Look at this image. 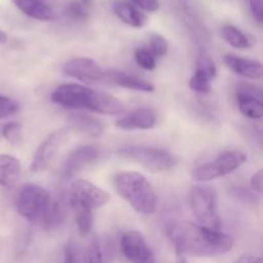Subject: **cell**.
<instances>
[{
    "mask_svg": "<svg viewBox=\"0 0 263 263\" xmlns=\"http://www.w3.org/2000/svg\"><path fill=\"white\" fill-rule=\"evenodd\" d=\"M118 154L123 158L138 162L144 168L154 174L168 171L177 163V159L170 152L154 146H123L118 151Z\"/></svg>",
    "mask_w": 263,
    "mask_h": 263,
    "instance_id": "5b68a950",
    "label": "cell"
},
{
    "mask_svg": "<svg viewBox=\"0 0 263 263\" xmlns=\"http://www.w3.org/2000/svg\"><path fill=\"white\" fill-rule=\"evenodd\" d=\"M76 211V225L80 235L87 236L91 234L92 222H94V216L92 211L89 210H74Z\"/></svg>",
    "mask_w": 263,
    "mask_h": 263,
    "instance_id": "4316f807",
    "label": "cell"
},
{
    "mask_svg": "<svg viewBox=\"0 0 263 263\" xmlns=\"http://www.w3.org/2000/svg\"><path fill=\"white\" fill-rule=\"evenodd\" d=\"M20 110V104L14 99L0 95V120L10 117Z\"/></svg>",
    "mask_w": 263,
    "mask_h": 263,
    "instance_id": "1f68e13d",
    "label": "cell"
},
{
    "mask_svg": "<svg viewBox=\"0 0 263 263\" xmlns=\"http://www.w3.org/2000/svg\"><path fill=\"white\" fill-rule=\"evenodd\" d=\"M92 0H73L66 8V15L74 22H84L90 17Z\"/></svg>",
    "mask_w": 263,
    "mask_h": 263,
    "instance_id": "d4e9b609",
    "label": "cell"
},
{
    "mask_svg": "<svg viewBox=\"0 0 263 263\" xmlns=\"http://www.w3.org/2000/svg\"><path fill=\"white\" fill-rule=\"evenodd\" d=\"M135 61L141 68L153 71L157 66V57L146 46H141L135 50Z\"/></svg>",
    "mask_w": 263,
    "mask_h": 263,
    "instance_id": "83f0119b",
    "label": "cell"
},
{
    "mask_svg": "<svg viewBox=\"0 0 263 263\" xmlns=\"http://www.w3.org/2000/svg\"><path fill=\"white\" fill-rule=\"evenodd\" d=\"M21 174V163L15 157L0 154V186L14 184Z\"/></svg>",
    "mask_w": 263,
    "mask_h": 263,
    "instance_id": "603a6c76",
    "label": "cell"
},
{
    "mask_svg": "<svg viewBox=\"0 0 263 263\" xmlns=\"http://www.w3.org/2000/svg\"><path fill=\"white\" fill-rule=\"evenodd\" d=\"M146 48L152 51L156 57L166 55L168 51V41L159 33H151L149 36V44Z\"/></svg>",
    "mask_w": 263,
    "mask_h": 263,
    "instance_id": "f1b7e54d",
    "label": "cell"
},
{
    "mask_svg": "<svg viewBox=\"0 0 263 263\" xmlns=\"http://www.w3.org/2000/svg\"><path fill=\"white\" fill-rule=\"evenodd\" d=\"M157 115L151 108H138L116 121V127L125 131L151 130L156 126Z\"/></svg>",
    "mask_w": 263,
    "mask_h": 263,
    "instance_id": "9a60e30c",
    "label": "cell"
},
{
    "mask_svg": "<svg viewBox=\"0 0 263 263\" xmlns=\"http://www.w3.org/2000/svg\"><path fill=\"white\" fill-rule=\"evenodd\" d=\"M247 161V156L241 152L231 151L221 153L213 161L202 164L193 172V179L198 182H207L220 177L228 176L231 172L243 166Z\"/></svg>",
    "mask_w": 263,
    "mask_h": 263,
    "instance_id": "52a82bcc",
    "label": "cell"
},
{
    "mask_svg": "<svg viewBox=\"0 0 263 263\" xmlns=\"http://www.w3.org/2000/svg\"><path fill=\"white\" fill-rule=\"evenodd\" d=\"M251 187L257 194H261L263 190V171L258 170L253 176L251 177Z\"/></svg>",
    "mask_w": 263,
    "mask_h": 263,
    "instance_id": "e575fe53",
    "label": "cell"
},
{
    "mask_svg": "<svg viewBox=\"0 0 263 263\" xmlns=\"http://www.w3.org/2000/svg\"><path fill=\"white\" fill-rule=\"evenodd\" d=\"M8 41V36H7V33L4 32V31L2 30V28H0V44H5Z\"/></svg>",
    "mask_w": 263,
    "mask_h": 263,
    "instance_id": "8d00e7d4",
    "label": "cell"
},
{
    "mask_svg": "<svg viewBox=\"0 0 263 263\" xmlns=\"http://www.w3.org/2000/svg\"><path fill=\"white\" fill-rule=\"evenodd\" d=\"M50 194L37 184H26L17 199V211L30 222L40 223L50 203Z\"/></svg>",
    "mask_w": 263,
    "mask_h": 263,
    "instance_id": "8992f818",
    "label": "cell"
},
{
    "mask_svg": "<svg viewBox=\"0 0 263 263\" xmlns=\"http://www.w3.org/2000/svg\"><path fill=\"white\" fill-rule=\"evenodd\" d=\"M104 81H107V84L123 87V89L135 90V91H143V92L154 91V85H152L151 82L139 79V77L133 76V74H127L125 73V72L115 71V69L105 72Z\"/></svg>",
    "mask_w": 263,
    "mask_h": 263,
    "instance_id": "ac0fdd59",
    "label": "cell"
},
{
    "mask_svg": "<svg viewBox=\"0 0 263 263\" xmlns=\"http://www.w3.org/2000/svg\"><path fill=\"white\" fill-rule=\"evenodd\" d=\"M64 74L86 84L103 82L105 79V69L90 58H73L63 66Z\"/></svg>",
    "mask_w": 263,
    "mask_h": 263,
    "instance_id": "4fadbf2b",
    "label": "cell"
},
{
    "mask_svg": "<svg viewBox=\"0 0 263 263\" xmlns=\"http://www.w3.org/2000/svg\"><path fill=\"white\" fill-rule=\"evenodd\" d=\"M115 189L134 210L144 216H151L157 210V195L145 176L139 172H118L113 179Z\"/></svg>",
    "mask_w": 263,
    "mask_h": 263,
    "instance_id": "3957f363",
    "label": "cell"
},
{
    "mask_svg": "<svg viewBox=\"0 0 263 263\" xmlns=\"http://www.w3.org/2000/svg\"><path fill=\"white\" fill-rule=\"evenodd\" d=\"M68 128L90 138H100L104 134V125L97 118L84 113H73L69 116Z\"/></svg>",
    "mask_w": 263,
    "mask_h": 263,
    "instance_id": "d6986e66",
    "label": "cell"
},
{
    "mask_svg": "<svg viewBox=\"0 0 263 263\" xmlns=\"http://www.w3.org/2000/svg\"><path fill=\"white\" fill-rule=\"evenodd\" d=\"M67 216H68V208H67L66 200L62 199V198H58V199L51 198L40 225L48 231L57 230L61 226H63V223L67 220Z\"/></svg>",
    "mask_w": 263,
    "mask_h": 263,
    "instance_id": "ffe728a7",
    "label": "cell"
},
{
    "mask_svg": "<svg viewBox=\"0 0 263 263\" xmlns=\"http://www.w3.org/2000/svg\"><path fill=\"white\" fill-rule=\"evenodd\" d=\"M249 8L253 14L254 20L258 23H262L263 21V5L262 0H249Z\"/></svg>",
    "mask_w": 263,
    "mask_h": 263,
    "instance_id": "836d02e7",
    "label": "cell"
},
{
    "mask_svg": "<svg viewBox=\"0 0 263 263\" xmlns=\"http://www.w3.org/2000/svg\"><path fill=\"white\" fill-rule=\"evenodd\" d=\"M100 151L95 145H82L74 149L68 157L63 166V174L67 179H71L79 174L81 170L95 162L99 157Z\"/></svg>",
    "mask_w": 263,
    "mask_h": 263,
    "instance_id": "5bb4252c",
    "label": "cell"
},
{
    "mask_svg": "<svg viewBox=\"0 0 263 263\" xmlns=\"http://www.w3.org/2000/svg\"><path fill=\"white\" fill-rule=\"evenodd\" d=\"M180 15L182 17L185 26L189 28L190 33L194 36L195 41L200 44H205L210 40V33H208L207 27L204 26L203 21L200 20L199 13L194 8V5H190L189 2H180Z\"/></svg>",
    "mask_w": 263,
    "mask_h": 263,
    "instance_id": "2e32d148",
    "label": "cell"
},
{
    "mask_svg": "<svg viewBox=\"0 0 263 263\" xmlns=\"http://www.w3.org/2000/svg\"><path fill=\"white\" fill-rule=\"evenodd\" d=\"M234 263H262L261 257L252 256V254H243Z\"/></svg>",
    "mask_w": 263,
    "mask_h": 263,
    "instance_id": "d590c367",
    "label": "cell"
},
{
    "mask_svg": "<svg viewBox=\"0 0 263 263\" xmlns=\"http://www.w3.org/2000/svg\"><path fill=\"white\" fill-rule=\"evenodd\" d=\"M195 72L212 81L216 74H217V67H216L213 59L207 53H199L197 58V69H195Z\"/></svg>",
    "mask_w": 263,
    "mask_h": 263,
    "instance_id": "484cf974",
    "label": "cell"
},
{
    "mask_svg": "<svg viewBox=\"0 0 263 263\" xmlns=\"http://www.w3.org/2000/svg\"><path fill=\"white\" fill-rule=\"evenodd\" d=\"M84 241L71 240L64 248V263H103L99 240L95 235L85 236Z\"/></svg>",
    "mask_w": 263,
    "mask_h": 263,
    "instance_id": "9c48e42d",
    "label": "cell"
},
{
    "mask_svg": "<svg viewBox=\"0 0 263 263\" xmlns=\"http://www.w3.org/2000/svg\"><path fill=\"white\" fill-rule=\"evenodd\" d=\"M190 207L199 225L221 230L217 193L208 185H195L190 192Z\"/></svg>",
    "mask_w": 263,
    "mask_h": 263,
    "instance_id": "277c9868",
    "label": "cell"
},
{
    "mask_svg": "<svg viewBox=\"0 0 263 263\" xmlns=\"http://www.w3.org/2000/svg\"><path fill=\"white\" fill-rule=\"evenodd\" d=\"M3 138L10 144H18L22 139V125L20 122H9L3 127Z\"/></svg>",
    "mask_w": 263,
    "mask_h": 263,
    "instance_id": "4dcf8cb0",
    "label": "cell"
},
{
    "mask_svg": "<svg viewBox=\"0 0 263 263\" xmlns=\"http://www.w3.org/2000/svg\"><path fill=\"white\" fill-rule=\"evenodd\" d=\"M189 87L193 91L198 92L202 95H208L212 91V85H211V80L205 79L202 74L195 72L189 80Z\"/></svg>",
    "mask_w": 263,
    "mask_h": 263,
    "instance_id": "f546056e",
    "label": "cell"
},
{
    "mask_svg": "<svg viewBox=\"0 0 263 263\" xmlns=\"http://www.w3.org/2000/svg\"><path fill=\"white\" fill-rule=\"evenodd\" d=\"M13 4L28 17L39 21H54L57 14L46 0H12Z\"/></svg>",
    "mask_w": 263,
    "mask_h": 263,
    "instance_id": "44dd1931",
    "label": "cell"
},
{
    "mask_svg": "<svg viewBox=\"0 0 263 263\" xmlns=\"http://www.w3.org/2000/svg\"><path fill=\"white\" fill-rule=\"evenodd\" d=\"M223 63L234 73L243 76L249 80H259L263 74V68L261 62L253 59L241 58L234 54H226L223 57Z\"/></svg>",
    "mask_w": 263,
    "mask_h": 263,
    "instance_id": "e0dca14e",
    "label": "cell"
},
{
    "mask_svg": "<svg viewBox=\"0 0 263 263\" xmlns=\"http://www.w3.org/2000/svg\"><path fill=\"white\" fill-rule=\"evenodd\" d=\"M121 251L131 263H156V258L144 239L143 234L136 230L126 231L121 238Z\"/></svg>",
    "mask_w": 263,
    "mask_h": 263,
    "instance_id": "8fae6325",
    "label": "cell"
},
{
    "mask_svg": "<svg viewBox=\"0 0 263 263\" xmlns=\"http://www.w3.org/2000/svg\"><path fill=\"white\" fill-rule=\"evenodd\" d=\"M236 104L241 115L252 120H259L263 116L262 90L253 84H239L235 90Z\"/></svg>",
    "mask_w": 263,
    "mask_h": 263,
    "instance_id": "7c38bea8",
    "label": "cell"
},
{
    "mask_svg": "<svg viewBox=\"0 0 263 263\" xmlns=\"http://www.w3.org/2000/svg\"><path fill=\"white\" fill-rule=\"evenodd\" d=\"M110 197L104 189L87 180L79 179L69 187V204L73 210L94 211L109 202Z\"/></svg>",
    "mask_w": 263,
    "mask_h": 263,
    "instance_id": "ba28073f",
    "label": "cell"
},
{
    "mask_svg": "<svg viewBox=\"0 0 263 263\" xmlns=\"http://www.w3.org/2000/svg\"><path fill=\"white\" fill-rule=\"evenodd\" d=\"M51 102L69 109H86L100 115L117 116L126 110L125 104L113 95L95 91L80 84H64L51 94Z\"/></svg>",
    "mask_w": 263,
    "mask_h": 263,
    "instance_id": "7a4b0ae2",
    "label": "cell"
},
{
    "mask_svg": "<svg viewBox=\"0 0 263 263\" xmlns=\"http://www.w3.org/2000/svg\"><path fill=\"white\" fill-rule=\"evenodd\" d=\"M113 10L116 15L126 25L135 28H141L148 22V17L135 7L130 0H118L113 4Z\"/></svg>",
    "mask_w": 263,
    "mask_h": 263,
    "instance_id": "7402d4cb",
    "label": "cell"
},
{
    "mask_svg": "<svg viewBox=\"0 0 263 263\" xmlns=\"http://www.w3.org/2000/svg\"><path fill=\"white\" fill-rule=\"evenodd\" d=\"M138 9L141 12H149L153 13L159 9V2L158 0H130Z\"/></svg>",
    "mask_w": 263,
    "mask_h": 263,
    "instance_id": "d6a6232c",
    "label": "cell"
},
{
    "mask_svg": "<svg viewBox=\"0 0 263 263\" xmlns=\"http://www.w3.org/2000/svg\"><path fill=\"white\" fill-rule=\"evenodd\" d=\"M168 236L177 256L184 257L220 256L230 252L234 246L233 238L228 234L189 221L172 223Z\"/></svg>",
    "mask_w": 263,
    "mask_h": 263,
    "instance_id": "6da1fadb",
    "label": "cell"
},
{
    "mask_svg": "<svg viewBox=\"0 0 263 263\" xmlns=\"http://www.w3.org/2000/svg\"><path fill=\"white\" fill-rule=\"evenodd\" d=\"M69 133H71V130H69L68 127L61 128V130L51 133L50 135L37 146V149H36L35 153H33L32 161H31L30 166L31 171H44V170L50 164V162L53 161L54 157L57 156V153H58V151L61 149V146L63 145L64 141L68 138Z\"/></svg>",
    "mask_w": 263,
    "mask_h": 263,
    "instance_id": "30bf717a",
    "label": "cell"
},
{
    "mask_svg": "<svg viewBox=\"0 0 263 263\" xmlns=\"http://www.w3.org/2000/svg\"><path fill=\"white\" fill-rule=\"evenodd\" d=\"M222 37L226 43L236 49H249L254 45V39L244 31L239 30L238 27L231 25H226L221 28Z\"/></svg>",
    "mask_w": 263,
    "mask_h": 263,
    "instance_id": "cb8c5ba5",
    "label": "cell"
},
{
    "mask_svg": "<svg viewBox=\"0 0 263 263\" xmlns=\"http://www.w3.org/2000/svg\"><path fill=\"white\" fill-rule=\"evenodd\" d=\"M177 263H186L184 256H177Z\"/></svg>",
    "mask_w": 263,
    "mask_h": 263,
    "instance_id": "74e56055",
    "label": "cell"
}]
</instances>
